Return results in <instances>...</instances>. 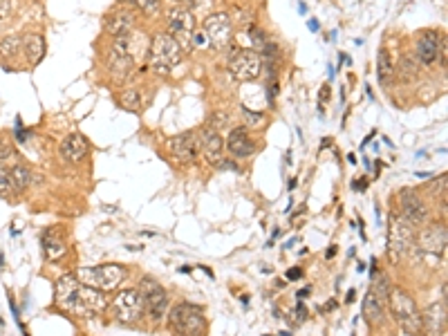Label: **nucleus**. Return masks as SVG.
I'll return each instance as SVG.
<instances>
[{
  "instance_id": "16",
  "label": "nucleus",
  "mask_w": 448,
  "mask_h": 336,
  "mask_svg": "<svg viewBox=\"0 0 448 336\" xmlns=\"http://www.w3.org/2000/svg\"><path fill=\"white\" fill-rule=\"evenodd\" d=\"M41 247H43V253L45 258H48L50 263H56L61 261V258L66 256V233L61 226H50L48 231H45L41 236Z\"/></svg>"
},
{
  "instance_id": "22",
  "label": "nucleus",
  "mask_w": 448,
  "mask_h": 336,
  "mask_svg": "<svg viewBox=\"0 0 448 336\" xmlns=\"http://www.w3.org/2000/svg\"><path fill=\"white\" fill-rule=\"evenodd\" d=\"M88 152H90V142L79 132L68 135L63 140V144H61V155H63L66 159H70V162H74V164L85 159Z\"/></svg>"
},
{
  "instance_id": "27",
  "label": "nucleus",
  "mask_w": 448,
  "mask_h": 336,
  "mask_svg": "<svg viewBox=\"0 0 448 336\" xmlns=\"http://www.w3.org/2000/svg\"><path fill=\"white\" fill-rule=\"evenodd\" d=\"M23 48V38L11 34V36H5L3 41H0V54H3V58H11L16 56L19 50Z\"/></svg>"
},
{
  "instance_id": "25",
  "label": "nucleus",
  "mask_w": 448,
  "mask_h": 336,
  "mask_svg": "<svg viewBox=\"0 0 448 336\" xmlns=\"http://www.w3.org/2000/svg\"><path fill=\"white\" fill-rule=\"evenodd\" d=\"M9 175H11V182H14V189H16V193H23L29 184H32V171H29V168L23 166V164H14L9 168Z\"/></svg>"
},
{
  "instance_id": "5",
  "label": "nucleus",
  "mask_w": 448,
  "mask_h": 336,
  "mask_svg": "<svg viewBox=\"0 0 448 336\" xmlns=\"http://www.w3.org/2000/svg\"><path fill=\"white\" fill-rule=\"evenodd\" d=\"M126 278H128V269L123 265H99V267H83L76 271V280L95 289H101V292L117 289Z\"/></svg>"
},
{
  "instance_id": "30",
  "label": "nucleus",
  "mask_w": 448,
  "mask_h": 336,
  "mask_svg": "<svg viewBox=\"0 0 448 336\" xmlns=\"http://www.w3.org/2000/svg\"><path fill=\"white\" fill-rule=\"evenodd\" d=\"M119 3H130V5H137L139 9H142L146 16H152V14L160 11V5L162 0H119Z\"/></svg>"
},
{
  "instance_id": "38",
  "label": "nucleus",
  "mask_w": 448,
  "mask_h": 336,
  "mask_svg": "<svg viewBox=\"0 0 448 336\" xmlns=\"http://www.w3.org/2000/svg\"><path fill=\"white\" fill-rule=\"evenodd\" d=\"M354 298H357V292H354V289H350L348 296H345V300H348V303H354Z\"/></svg>"
},
{
  "instance_id": "20",
  "label": "nucleus",
  "mask_w": 448,
  "mask_h": 336,
  "mask_svg": "<svg viewBox=\"0 0 448 336\" xmlns=\"http://www.w3.org/2000/svg\"><path fill=\"white\" fill-rule=\"evenodd\" d=\"M229 152L234 155L236 159H244V157H251L256 152V144L246 132V128H234L229 132V142H226Z\"/></svg>"
},
{
  "instance_id": "35",
  "label": "nucleus",
  "mask_w": 448,
  "mask_h": 336,
  "mask_svg": "<svg viewBox=\"0 0 448 336\" xmlns=\"http://www.w3.org/2000/svg\"><path fill=\"white\" fill-rule=\"evenodd\" d=\"M16 137H19V142H25V132L21 128V119L16 121Z\"/></svg>"
},
{
  "instance_id": "2",
  "label": "nucleus",
  "mask_w": 448,
  "mask_h": 336,
  "mask_svg": "<svg viewBox=\"0 0 448 336\" xmlns=\"http://www.w3.org/2000/svg\"><path fill=\"white\" fill-rule=\"evenodd\" d=\"M388 308L395 316V320L399 323V327L404 330L410 336H422L424 334V316L417 308L415 298L406 292V289H390L388 296Z\"/></svg>"
},
{
  "instance_id": "24",
  "label": "nucleus",
  "mask_w": 448,
  "mask_h": 336,
  "mask_svg": "<svg viewBox=\"0 0 448 336\" xmlns=\"http://www.w3.org/2000/svg\"><path fill=\"white\" fill-rule=\"evenodd\" d=\"M23 50L27 54V61L32 65H38L45 56V38L41 34H27L23 38Z\"/></svg>"
},
{
  "instance_id": "32",
  "label": "nucleus",
  "mask_w": 448,
  "mask_h": 336,
  "mask_svg": "<svg viewBox=\"0 0 448 336\" xmlns=\"http://www.w3.org/2000/svg\"><path fill=\"white\" fill-rule=\"evenodd\" d=\"M293 314H291V320L293 323H303V320L307 318V310H305V305L303 303H298L296 305V310H291Z\"/></svg>"
},
{
  "instance_id": "15",
  "label": "nucleus",
  "mask_w": 448,
  "mask_h": 336,
  "mask_svg": "<svg viewBox=\"0 0 448 336\" xmlns=\"http://www.w3.org/2000/svg\"><path fill=\"white\" fill-rule=\"evenodd\" d=\"M446 240H448L446 224H442V222H432V224L424 226L420 236H417L420 247L432 256H442L446 251Z\"/></svg>"
},
{
  "instance_id": "4",
  "label": "nucleus",
  "mask_w": 448,
  "mask_h": 336,
  "mask_svg": "<svg viewBox=\"0 0 448 336\" xmlns=\"http://www.w3.org/2000/svg\"><path fill=\"white\" fill-rule=\"evenodd\" d=\"M148 65L152 68V72L157 74H171L179 63H182V48L177 45V41L171 34H157L150 41V50H148Z\"/></svg>"
},
{
  "instance_id": "7",
  "label": "nucleus",
  "mask_w": 448,
  "mask_h": 336,
  "mask_svg": "<svg viewBox=\"0 0 448 336\" xmlns=\"http://www.w3.org/2000/svg\"><path fill=\"white\" fill-rule=\"evenodd\" d=\"M390 285L388 278L381 276L373 280V287L363 298V318L370 325H381L385 318V305H388Z\"/></svg>"
},
{
  "instance_id": "33",
  "label": "nucleus",
  "mask_w": 448,
  "mask_h": 336,
  "mask_svg": "<svg viewBox=\"0 0 448 336\" xmlns=\"http://www.w3.org/2000/svg\"><path fill=\"white\" fill-rule=\"evenodd\" d=\"M303 278V269L301 267H293L287 271V280H301Z\"/></svg>"
},
{
  "instance_id": "9",
  "label": "nucleus",
  "mask_w": 448,
  "mask_h": 336,
  "mask_svg": "<svg viewBox=\"0 0 448 336\" xmlns=\"http://www.w3.org/2000/svg\"><path fill=\"white\" fill-rule=\"evenodd\" d=\"M262 65H265V58L256 50H238L229 61V72L234 74V79L242 83H251L260 76Z\"/></svg>"
},
{
  "instance_id": "26",
  "label": "nucleus",
  "mask_w": 448,
  "mask_h": 336,
  "mask_svg": "<svg viewBox=\"0 0 448 336\" xmlns=\"http://www.w3.org/2000/svg\"><path fill=\"white\" fill-rule=\"evenodd\" d=\"M119 105L123 110H128V112H139V108H142V97H139L137 90H126V93H121L119 95Z\"/></svg>"
},
{
  "instance_id": "19",
  "label": "nucleus",
  "mask_w": 448,
  "mask_h": 336,
  "mask_svg": "<svg viewBox=\"0 0 448 336\" xmlns=\"http://www.w3.org/2000/svg\"><path fill=\"white\" fill-rule=\"evenodd\" d=\"M168 152L175 155L177 159H184V162L195 159L197 152H199L197 135L195 132H182V135L171 137V140H168Z\"/></svg>"
},
{
  "instance_id": "17",
  "label": "nucleus",
  "mask_w": 448,
  "mask_h": 336,
  "mask_svg": "<svg viewBox=\"0 0 448 336\" xmlns=\"http://www.w3.org/2000/svg\"><path fill=\"white\" fill-rule=\"evenodd\" d=\"M197 144L199 150L204 152L207 162L211 164H220L224 157V144H222V137L215 132V128H202L197 132Z\"/></svg>"
},
{
  "instance_id": "1",
  "label": "nucleus",
  "mask_w": 448,
  "mask_h": 336,
  "mask_svg": "<svg viewBox=\"0 0 448 336\" xmlns=\"http://www.w3.org/2000/svg\"><path fill=\"white\" fill-rule=\"evenodd\" d=\"M56 305L74 316L95 318L105 310V296L101 289L83 285L76 280V276L68 273L56 280Z\"/></svg>"
},
{
  "instance_id": "6",
  "label": "nucleus",
  "mask_w": 448,
  "mask_h": 336,
  "mask_svg": "<svg viewBox=\"0 0 448 336\" xmlns=\"http://www.w3.org/2000/svg\"><path fill=\"white\" fill-rule=\"evenodd\" d=\"M110 310H113V316H115L117 323H123V325H135L146 314L139 289H123L121 294L115 296Z\"/></svg>"
},
{
  "instance_id": "13",
  "label": "nucleus",
  "mask_w": 448,
  "mask_h": 336,
  "mask_svg": "<svg viewBox=\"0 0 448 336\" xmlns=\"http://www.w3.org/2000/svg\"><path fill=\"white\" fill-rule=\"evenodd\" d=\"M399 209H401V218L412 226H424L428 222V206L412 189L399 191Z\"/></svg>"
},
{
  "instance_id": "14",
  "label": "nucleus",
  "mask_w": 448,
  "mask_h": 336,
  "mask_svg": "<svg viewBox=\"0 0 448 336\" xmlns=\"http://www.w3.org/2000/svg\"><path fill=\"white\" fill-rule=\"evenodd\" d=\"M135 68L132 58L128 54V48H126V38L123 36H117L110 52H108V70H110V74L115 76L117 81H123L126 76L130 74V70Z\"/></svg>"
},
{
  "instance_id": "28",
  "label": "nucleus",
  "mask_w": 448,
  "mask_h": 336,
  "mask_svg": "<svg viewBox=\"0 0 448 336\" xmlns=\"http://www.w3.org/2000/svg\"><path fill=\"white\" fill-rule=\"evenodd\" d=\"M14 195H16V189H14L9 168H5V164H0V197L9 200V197H14Z\"/></svg>"
},
{
  "instance_id": "37",
  "label": "nucleus",
  "mask_w": 448,
  "mask_h": 336,
  "mask_svg": "<svg viewBox=\"0 0 448 336\" xmlns=\"http://www.w3.org/2000/svg\"><path fill=\"white\" fill-rule=\"evenodd\" d=\"M365 184H368L365 179H359V182H354V189H357V191H365Z\"/></svg>"
},
{
  "instance_id": "21",
  "label": "nucleus",
  "mask_w": 448,
  "mask_h": 336,
  "mask_svg": "<svg viewBox=\"0 0 448 336\" xmlns=\"http://www.w3.org/2000/svg\"><path fill=\"white\" fill-rule=\"evenodd\" d=\"M424 316V332L428 336H446V300L432 303Z\"/></svg>"
},
{
  "instance_id": "11",
  "label": "nucleus",
  "mask_w": 448,
  "mask_h": 336,
  "mask_svg": "<svg viewBox=\"0 0 448 336\" xmlns=\"http://www.w3.org/2000/svg\"><path fill=\"white\" fill-rule=\"evenodd\" d=\"M412 238H415L412 224H408L404 218L392 216L390 218V233H388V258L392 265H397L401 258L406 256V251L412 244Z\"/></svg>"
},
{
  "instance_id": "12",
  "label": "nucleus",
  "mask_w": 448,
  "mask_h": 336,
  "mask_svg": "<svg viewBox=\"0 0 448 336\" xmlns=\"http://www.w3.org/2000/svg\"><path fill=\"white\" fill-rule=\"evenodd\" d=\"M202 32L209 38V48L224 50L234 38V23H231L229 14H211L202 25Z\"/></svg>"
},
{
  "instance_id": "40",
  "label": "nucleus",
  "mask_w": 448,
  "mask_h": 336,
  "mask_svg": "<svg viewBox=\"0 0 448 336\" xmlns=\"http://www.w3.org/2000/svg\"><path fill=\"white\" fill-rule=\"evenodd\" d=\"M310 29L312 32H318V21H310Z\"/></svg>"
},
{
  "instance_id": "10",
  "label": "nucleus",
  "mask_w": 448,
  "mask_h": 336,
  "mask_svg": "<svg viewBox=\"0 0 448 336\" xmlns=\"http://www.w3.org/2000/svg\"><path fill=\"white\" fill-rule=\"evenodd\" d=\"M166 21H168V32L166 34H171L177 41L179 48H184V50L193 48L191 41H193V34L197 32V29H195V16L191 14V9L175 7V9L168 11Z\"/></svg>"
},
{
  "instance_id": "36",
  "label": "nucleus",
  "mask_w": 448,
  "mask_h": 336,
  "mask_svg": "<svg viewBox=\"0 0 448 336\" xmlns=\"http://www.w3.org/2000/svg\"><path fill=\"white\" fill-rule=\"evenodd\" d=\"M177 3H179V5H184L187 9H191V7H195V3H197V0H177Z\"/></svg>"
},
{
  "instance_id": "8",
  "label": "nucleus",
  "mask_w": 448,
  "mask_h": 336,
  "mask_svg": "<svg viewBox=\"0 0 448 336\" xmlns=\"http://www.w3.org/2000/svg\"><path fill=\"white\" fill-rule=\"evenodd\" d=\"M139 294H142V300H144V312L155 320H162L168 312V294L166 289L155 280V278H142V283H139Z\"/></svg>"
},
{
  "instance_id": "23",
  "label": "nucleus",
  "mask_w": 448,
  "mask_h": 336,
  "mask_svg": "<svg viewBox=\"0 0 448 336\" xmlns=\"http://www.w3.org/2000/svg\"><path fill=\"white\" fill-rule=\"evenodd\" d=\"M417 52H420V58L426 65L435 63L437 61V52H439V34L432 32V29H426V32L417 41Z\"/></svg>"
},
{
  "instance_id": "29",
  "label": "nucleus",
  "mask_w": 448,
  "mask_h": 336,
  "mask_svg": "<svg viewBox=\"0 0 448 336\" xmlns=\"http://www.w3.org/2000/svg\"><path fill=\"white\" fill-rule=\"evenodd\" d=\"M392 79V68H390V56L385 50L379 52V81L385 85Z\"/></svg>"
},
{
  "instance_id": "39",
  "label": "nucleus",
  "mask_w": 448,
  "mask_h": 336,
  "mask_svg": "<svg viewBox=\"0 0 448 336\" xmlns=\"http://www.w3.org/2000/svg\"><path fill=\"white\" fill-rule=\"evenodd\" d=\"M307 296H310V289H301V292H298V298H307Z\"/></svg>"
},
{
  "instance_id": "31",
  "label": "nucleus",
  "mask_w": 448,
  "mask_h": 336,
  "mask_svg": "<svg viewBox=\"0 0 448 336\" xmlns=\"http://www.w3.org/2000/svg\"><path fill=\"white\" fill-rule=\"evenodd\" d=\"M249 34H251L254 45H258L260 50H265V45H267V43H265V34H262L258 27H251V32H249Z\"/></svg>"
},
{
  "instance_id": "18",
  "label": "nucleus",
  "mask_w": 448,
  "mask_h": 336,
  "mask_svg": "<svg viewBox=\"0 0 448 336\" xmlns=\"http://www.w3.org/2000/svg\"><path fill=\"white\" fill-rule=\"evenodd\" d=\"M103 27H105V32L113 34L115 38L117 36H126V34H130L135 29V11L119 7V9L110 11L103 19Z\"/></svg>"
},
{
  "instance_id": "34",
  "label": "nucleus",
  "mask_w": 448,
  "mask_h": 336,
  "mask_svg": "<svg viewBox=\"0 0 448 336\" xmlns=\"http://www.w3.org/2000/svg\"><path fill=\"white\" fill-rule=\"evenodd\" d=\"M328 95H330V85H323V90H321V105L328 101Z\"/></svg>"
},
{
  "instance_id": "3",
  "label": "nucleus",
  "mask_w": 448,
  "mask_h": 336,
  "mask_svg": "<svg viewBox=\"0 0 448 336\" xmlns=\"http://www.w3.org/2000/svg\"><path fill=\"white\" fill-rule=\"evenodd\" d=\"M168 327L175 336H207V318L202 308L193 303H177L168 312Z\"/></svg>"
}]
</instances>
